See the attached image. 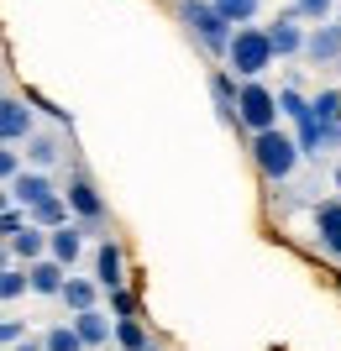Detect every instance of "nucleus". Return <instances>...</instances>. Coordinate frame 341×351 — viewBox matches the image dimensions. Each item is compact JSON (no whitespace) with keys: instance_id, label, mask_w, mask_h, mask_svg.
I'll return each mask as SVG.
<instances>
[{"instance_id":"nucleus-12","label":"nucleus","mask_w":341,"mask_h":351,"mask_svg":"<svg viewBox=\"0 0 341 351\" xmlns=\"http://www.w3.org/2000/svg\"><path fill=\"white\" fill-rule=\"evenodd\" d=\"M315 236H320V247H326L331 257H341V199L315 205Z\"/></svg>"},{"instance_id":"nucleus-36","label":"nucleus","mask_w":341,"mask_h":351,"mask_svg":"<svg viewBox=\"0 0 341 351\" xmlns=\"http://www.w3.org/2000/svg\"><path fill=\"white\" fill-rule=\"evenodd\" d=\"M0 351H5V346H0Z\"/></svg>"},{"instance_id":"nucleus-18","label":"nucleus","mask_w":341,"mask_h":351,"mask_svg":"<svg viewBox=\"0 0 341 351\" xmlns=\"http://www.w3.org/2000/svg\"><path fill=\"white\" fill-rule=\"evenodd\" d=\"M27 220H32V226H43V231L63 226V220H69V205H63V194H47V199H37V205H27Z\"/></svg>"},{"instance_id":"nucleus-9","label":"nucleus","mask_w":341,"mask_h":351,"mask_svg":"<svg viewBox=\"0 0 341 351\" xmlns=\"http://www.w3.org/2000/svg\"><path fill=\"white\" fill-rule=\"evenodd\" d=\"M310 63H336L341 58V27L336 21H320L315 32H305V47H299Z\"/></svg>"},{"instance_id":"nucleus-17","label":"nucleus","mask_w":341,"mask_h":351,"mask_svg":"<svg viewBox=\"0 0 341 351\" xmlns=\"http://www.w3.org/2000/svg\"><path fill=\"white\" fill-rule=\"evenodd\" d=\"M95 283H100V289H116L121 283V247L116 241H100V247H95Z\"/></svg>"},{"instance_id":"nucleus-16","label":"nucleus","mask_w":341,"mask_h":351,"mask_svg":"<svg viewBox=\"0 0 341 351\" xmlns=\"http://www.w3.org/2000/svg\"><path fill=\"white\" fill-rule=\"evenodd\" d=\"M74 336L84 346H105L110 341V320H105L100 309H74Z\"/></svg>"},{"instance_id":"nucleus-3","label":"nucleus","mask_w":341,"mask_h":351,"mask_svg":"<svg viewBox=\"0 0 341 351\" xmlns=\"http://www.w3.org/2000/svg\"><path fill=\"white\" fill-rule=\"evenodd\" d=\"M178 21L200 37L205 53H226V43H231V21H226L210 0H178Z\"/></svg>"},{"instance_id":"nucleus-5","label":"nucleus","mask_w":341,"mask_h":351,"mask_svg":"<svg viewBox=\"0 0 341 351\" xmlns=\"http://www.w3.org/2000/svg\"><path fill=\"white\" fill-rule=\"evenodd\" d=\"M63 205H69V215L89 220V226H100V220H105V199H100V189H95L84 173L69 178V189H63Z\"/></svg>"},{"instance_id":"nucleus-6","label":"nucleus","mask_w":341,"mask_h":351,"mask_svg":"<svg viewBox=\"0 0 341 351\" xmlns=\"http://www.w3.org/2000/svg\"><path fill=\"white\" fill-rule=\"evenodd\" d=\"M5 184H11V189H5V194H11V205H21V210L37 205V199H47V194H58V189H53V178H47L43 168H16Z\"/></svg>"},{"instance_id":"nucleus-27","label":"nucleus","mask_w":341,"mask_h":351,"mask_svg":"<svg viewBox=\"0 0 341 351\" xmlns=\"http://www.w3.org/2000/svg\"><path fill=\"white\" fill-rule=\"evenodd\" d=\"M21 168V152H16V142H0V184Z\"/></svg>"},{"instance_id":"nucleus-31","label":"nucleus","mask_w":341,"mask_h":351,"mask_svg":"<svg viewBox=\"0 0 341 351\" xmlns=\"http://www.w3.org/2000/svg\"><path fill=\"white\" fill-rule=\"evenodd\" d=\"M11 351H43V341H27V336H21V341H11Z\"/></svg>"},{"instance_id":"nucleus-15","label":"nucleus","mask_w":341,"mask_h":351,"mask_svg":"<svg viewBox=\"0 0 341 351\" xmlns=\"http://www.w3.org/2000/svg\"><path fill=\"white\" fill-rule=\"evenodd\" d=\"M43 252H47V231H43V226H32V220H27V226H16V231H11V257H16V263H32V257H43Z\"/></svg>"},{"instance_id":"nucleus-24","label":"nucleus","mask_w":341,"mask_h":351,"mask_svg":"<svg viewBox=\"0 0 341 351\" xmlns=\"http://www.w3.org/2000/svg\"><path fill=\"white\" fill-rule=\"evenodd\" d=\"M273 100H279V116H289V121H299V116H305V110H310V100H305L299 89H279Z\"/></svg>"},{"instance_id":"nucleus-10","label":"nucleus","mask_w":341,"mask_h":351,"mask_svg":"<svg viewBox=\"0 0 341 351\" xmlns=\"http://www.w3.org/2000/svg\"><path fill=\"white\" fill-rule=\"evenodd\" d=\"M27 132H37V116L27 110V100L0 95V142H21Z\"/></svg>"},{"instance_id":"nucleus-7","label":"nucleus","mask_w":341,"mask_h":351,"mask_svg":"<svg viewBox=\"0 0 341 351\" xmlns=\"http://www.w3.org/2000/svg\"><path fill=\"white\" fill-rule=\"evenodd\" d=\"M263 32H268V47H273V58H294L299 47H305V27H299V16H294V11L273 16V27H263Z\"/></svg>"},{"instance_id":"nucleus-8","label":"nucleus","mask_w":341,"mask_h":351,"mask_svg":"<svg viewBox=\"0 0 341 351\" xmlns=\"http://www.w3.org/2000/svg\"><path fill=\"white\" fill-rule=\"evenodd\" d=\"M63 278H69V267H63L58 257H47V252L27 263V289H32V293H43V299H53V293L63 289Z\"/></svg>"},{"instance_id":"nucleus-14","label":"nucleus","mask_w":341,"mask_h":351,"mask_svg":"<svg viewBox=\"0 0 341 351\" xmlns=\"http://www.w3.org/2000/svg\"><path fill=\"white\" fill-rule=\"evenodd\" d=\"M210 100H215V116L226 121V126H237V79L231 73H210Z\"/></svg>"},{"instance_id":"nucleus-11","label":"nucleus","mask_w":341,"mask_h":351,"mask_svg":"<svg viewBox=\"0 0 341 351\" xmlns=\"http://www.w3.org/2000/svg\"><path fill=\"white\" fill-rule=\"evenodd\" d=\"M79 252H84V231H79L74 220H63V226H53V231H47V257H58L63 267H74Z\"/></svg>"},{"instance_id":"nucleus-30","label":"nucleus","mask_w":341,"mask_h":351,"mask_svg":"<svg viewBox=\"0 0 341 351\" xmlns=\"http://www.w3.org/2000/svg\"><path fill=\"white\" fill-rule=\"evenodd\" d=\"M16 226H27V215H16V210H0V236H11Z\"/></svg>"},{"instance_id":"nucleus-1","label":"nucleus","mask_w":341,"mask_h":351,"mask_svg":"<svg viewBox=\"0 0 341 351\" xmlns=\"http://www.w3.org/2000/svg\"><path fill=\"white\" fill-rule=\"evenodd\" d=\"M221 58L231 63L242 79H257L263 69H273V47H268V32H263V27H247V21H242V27L231 32V43H226Z\"/></svg>"},{"instance_id":"nucleus-13","label":"nucleus","mask_w":341,"mask_h":351,"mask_svg":"<svg viewBox=\"0 0 341 351\" xmlns=\"http://www.w3.org/2000/svg\"><path fill=\"white\" fill-rule=\"evenodd\" d=\"M21 142H27V162L32 168H53V162L63 158V136L58 132H27Z\"/></svg>"},{"instance_id":"nucleus-34","label":"nucleus","mask_w":341,"mask_h":351,"mask_svg":"<svg viewBox=\"0 0 341 351\" xmlns=\"http://www.w3.org/2000/svg\"><path fill=\"white\" fill-rule=\"evenodd\" d=\"M336 27H341V16H336Z\"/></svg>"},{"instance_id":"nucleus-23","label":"nucleus","mask_w":341,"mask_h":351,"mask_svg":"<svg viewBox=\"0 0 341 351\" xmlns=\"http://www.w3.org/2000/svg\"><path fill=\"white\" fill-rule=\"evenodd\" d=\"M310 116L315 121H341V89H320L310 100Z\"/></svg>"},{"instance_id":"nucleus-25","label":"nucleus","mask_w":341,"mask_h":351,"mask_svg":"<svg viewBox=\"0 0 341 351\" xmlns=\"http://www.w3.org/2000/svg\"><path fill=\"white\" fill-rule=\"evenodd\" d=\"M27 293V273L21 267H0V299H21Z\"/></svg>"},{"instance_id":"nucleus-21","label":"nucleus","mask_w":341,"mask_h":351,"mask_svg":"<svg viewBox=\"0 0 341 351\" xmlns=\"http://www.w3.org/2000/svg\"><path fill=\"white\" fill-rule=\"evenodd\" d=\"M116 341H121V351H148V346H152L148 330H142L132 315H121V320H116Z\"/></svg>"},{"instance_id":"nucleus-19","label":"nucleus","mask_w":341,"mask_h":351,"mask_svg":"<svg viewBox=\"0 0 341 351\" xmlns=\"http://www.w3.org/2000/svg\"><path fill=\"white\" fill-rule=\"evenodd\" d=\"M58 299L69 309H95V299H100V283H84V278H63Z\"/></svg>"},{"instance_id":"nucleus-32","label":"nucleus","mask_w":341,"mask_h":351,"mask_svg":"<svg viewBox=\"0 0 341 351\" xmlns=\"http://www.w3.org/2000/svg\"><path fill=\"white\" fill-rule=\"evenodd\" d=\"M0 267H11V247L5 241H0Z\"/></svg>"},{"instance_id":"nucleus-33","label":"nucleus","mask_w":341,"mask_h":351,"mask_svg":"<svg viewBox=\"0 0 341 351\" xmlns=\"http://www.w3.org/2000/svg\"><path fill=\"white\" fill-rule=\"evenodd\" d=\"M336 194H341V168H336Z\"/></svg>"},{"instance_id":"nucleus-20","label":"nucleus","mask_w":341,"mask_h":351,"mask_svg":"<svg viewBox=\"0 0 341 351\" xmlns=\"http://www.w3.org/2000/svg\"><path fill=\"white\" fill-rule=\"evenodd\" d=\"M215 11L231 21V27H242V21H257V11H263V0H210Z\"/></svg>"},{"instance_id":"nucleus-22","label":"nucleus","mask_w":341,"mask_h":351,"mask_svg":"<svg viewBox=\"0 0 341 351\" xmlns=\"http://www.w3.org/2000/svg\"><path fill=\"white\" fill-rule=\"evenodd\" d=\"M43 351H84V341L74 336V325H53L43 336Z\"/></svg>"},{"instance_id":"nucleus-26","label":"nucleus","mask_w":341,"mask_h":351,"mask_svg":"<svg viewBox=\"0 0 341 351\" xmlns=\"http://www.w3.org/2000/svg\"><path fill=\"white\" fill-rule=\"evenodd\" d=\"M336 11V0H294V16L299 21H326Z\"/></svg>"},{"instance_id":"nucleus-2","label":"nucleus","mask_w":341,"mask_h":351,"mask_svg":"<svg viewBox=\"0 0 341 351\" xmlns=\"http://www.w3.org/2000/svg\"><path fill=\"white\" fill-rule=\"evenodd\" d=\"M252 158H257V168H263V178L283 184V178L299 168V147H294V136H289V132L268 126V132H252Z\"/></svg>"},{"instance_id":"nucleus-29","label":"nucleus","mask_w":341,"mask_h":351,"mask_svg":"<svg viewBox=\"0 0 341 351\" xmlns=\"http://www.w3.org/2000/svg\"><path fill=\"white\" fill-rule=\"evenodd\" d=\"M21 336H27L21 320H0V346H11V341H21Z\"/></svg>"},{"instance_id":"nucleus-35","label":"nucleus","mask_w":341,"mask_h":351,"mask_svg":"<svg viewBox=\"0 0 341 351\" xmlns=\"http://www.w3.org/2000/svg\"><path fill=\"white\" fill-rule=\"evenodd\" d=\"M336 126H341V121H336Z\"/></svg>"},{"instance_id":"nucleus-28","label":"nucleus","mask_w":341,"mask_h":351,"mask_svg":"<svg viewBox=\"0 0 341 351\" xmlns=\"http://www.w3.org/2000/svg\"><path fill=\"white\" fill-rule=\"evenodd\" d=\"M105 293H110V309H116V320H121V315H132V293H126V289H121V283H116V289H105Z\"/></svg>"},{"instance_id":"nucleus-4","label":"nucleus","mask_w":341,"mask_h":351,"mask_svg":"<svg viewBox=\"0 0 341 351\" xmlns=\"http://www.w3.org/2000/svg\"><path fill=\"white\" fill-rule=\"evenodd\" d=\"M237 121L247 132H268V126H279V100H273V89L263 79H247L237 89Z\"/></svg>"}]
</instances>
